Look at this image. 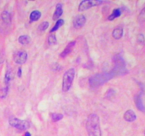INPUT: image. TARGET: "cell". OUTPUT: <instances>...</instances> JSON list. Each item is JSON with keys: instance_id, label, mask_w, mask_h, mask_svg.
Instances as JSON below:
<instances>
[{"instance_id": "7c38bea8", "label": "cell", "mask_w": 145, "mask_h": 136, "mask_svg": "<svg viewBox=\"0 0 145 136\" xmlns=\"http://www.w3.org/2000/svg\"><path fill=\"white\" fill-rule=\"evenodd\" d=\"M123 35V29L122 27H118L113 30L112 33V37L116 40H119L122 37Z\"/></svg>"}, {"instance_id": "9c48e42d", "label": "cell", "mask_w": 145, "mask_h": 136, "mask_svg": "<svg viewBox=\"0 0 145 136\" xmlns=\"http://www.w3.org/2000/svg\"><path fill=\"white\" fill-rule=\"evenodd\" d=\"M134 103L136 106L138 108V110H140L142 112H145V106L144 105V103L142 102V100L141 95L138 94L134 96Z\"/></svg>"}, {"instance_id": "4fadbf2b", "label": "cell", "mask_w": 145, "mask_h": 136, "mask_svg": "<svg viewBox=\"0 0 145 136\" xmlns=\"http://www.w3.org/2000/svg\"><path fill=\"white\" fill-rule=\"evenodd\" d=\"M1 18H2V20L5 24H11V21H12L11 15L7 11H4L2 13Z\"/></svg>"}, {"instance_id": "7a4b0ae2", "label": "cell", "mask_w": 145, "mask_h": 136, "mask_svg": "<svg viewBox=\"0 0 145 136\" xmlns=\"http://www.w3.org/2000/svg\"><path fill=\"white\" fill-rule=\"evenodd\" d=\"M115 76L112 72L103 73V74H96L90 77L88 82L92 87H98L102 86L104 84L107 82L110 79L113 78Z\"/></svg>"}, {"instance_id": "5b68a950", "label": "cell", "mask_w": 145, "mask_h": 136, "mask_svg": "<svg viewBox=\"0 0 145 136\" xmlns=\"http://www.w3.org/2000/svg\"><path fill=\"white\" fill-rule=\"evenodd\" d=\"M105 2L102 0H84L81 2L79 6V12H84L88 9H91L94 7L100 5Z\"/></svg>"}, {"instance_id": "ba28073f", "label": "cell", "mask_w": 145, "mask_h": 136, "mask_svg": "<svg viewBox=\"0 0 145 136\" xmlns=\"http://www.w3.org/2000/svg\"><path fill=\"white\" fill-rule=\"evenodd\" d=\"M75 44H76V41H71L70 43H69V44L66 45V47L64 49V50L62 52V53L60 55V58H65L69 54H70L72 51V50L74 48V47L75 46Z\"/></svg>"}, {"instance_id": "52a82bcc", "label": "cell", "mask_w": 145, "mask_h": 136, "mask_svg": "<svg viewBox=\"0 0 145 136\" xmlns=\"http://www.w3.org/2000/svg\"><path fill=\"white\" fill-rule=\"evenodd\" d=\"M86 21V20L85 16H84L82 14H80V15H78L75 17V19L73 21V26L75 29H80L85 24Z\"/></svg>"}, {"instance_id": "ac0fdd59", "label": "cell", "mask_w": 145, "mask_h": 136, "mask_svg": "<svg viewBox=\"0 0 145 136\" xmlns=\"http://www.w3.org/2000/svg\"><path fill=\"white\" fill-rule=\"evenodd\" d=\"M12 79V72L11 70H8L6 72L5 77H4V82H5V84H6V86H8V84L11 82Z\"/></svg>"}, {"instance_id": "9a60e30c", "label": "cell", "mask_w": 145, "mask_h": 136, "mask_svg": "<svg viewBox=\"0 0 145 136\" xmlns=\"http://www.w3.org/2000/svg\"><path fill=\"white\" fill-rule=\"evenodd\" d=\"M122 14V12L120 10V9H116L112 11V13L108 17V20L109 21H112L116 18L120 17Z\"/></svg>"}, {"instance_id": "277c9868", "label": "cell", "mask_w": 145, "mask_h": 136, "mask_svg": "<svg viewBox=\"0 0 145 136\" xmlns=\"http://www.w3.org/2000/svg\"><path fill=\"white\" fill-rule=\"evenodd\" d=\"M9 124L14 128L21 130H26L30 128V123L27 120H23L16 118H11L8 121Z\"/></svg>"}, {"instance_id": "7402d4cb", "label": "cell", "mask_w": 145, "mask_h": 136, "mask_svg": "<svg viewBox=\"0 0 145 136\" xmlns=\"http://www.w3.org/2000/svg\"><path fill=\"white\" fill-rule=\"evenodd\" d=\"M48 26H49V23L48 21H43L38 26V30H40L41 31H46V29L48 28Z\"/></svg>"}, {"instance_id": "4316f807", "label": "cell", "mask_w": 145, "mask_h": 136, "mask_svg": "<svg viewBox=\"0 0 145 136\" xmlns=\"http://www.w3.org/2000/svg\"><path fill=\"white\" fill-rule=\"evenodd\" d=\"M25 136H31V135H30V133L29 132H26L25 133Z\"/></svg>"}, {"instance_id": "e0dca14e", "label": "cell", "mask_w": 145, "mask_h": 136, "mask_svg": "<svg viewBox=\"0 0 145 136\" xmlns=\"http://www.w3.org/2000/svg\"><path fill=\"white\" fill-rule=\"evenodd\" d=\"M64 21L63 19H58L57 22L55 23V25L50 30V33H53L54 31H56L57 30H58L62 26V25L64 24Z\"/></svg>"}, {"instance_id": "44dd1931", "label": "cell", "mask_w": 145, "mask_h": 136, "mask_svg": "<svg viewBox=\"0 0 145 136\" xmlns=\"http://www.w3.org/2000/svg\"><path fill=\"white\" fill-rule=\"evenodd\" d=\"M48 43L49 45H54L57 42V39H56V36L54 34H50L48 37Z\"/></svg>"}, {"instance_id": "8fae6325", "label": "cell", "mask_w": 145, "mask_h": 136, "mask_svg": "<svg viewBox=\"0 0 145 136\" xmlns=\"http://www.w3.org/2000/svg\"><path fill=\"white\" fill-rule=\"evenodd\" d=\"M63 14V9H62V4L61 3H58L56 5V9L54 11V14H53V20H58L60 19V17H61Z\"/></svg>"}, {"instance_id": "6da1fadb", "label": "cell", "mask_w": 145, "mask_h": 136, "mask_svg": "<svg viewBox=\"0 0 145 136\" xmlns=\"http://www.w3.org/2000/svg\"><path fill=\"white\" fill-rule=\"evenodd\" d=\"M86 128L88 136H101L100 119L96 113H91L88 117Z\"/></svg>"}, {"instance_id": "2e32d148", "label": "cell", "mask_w": 145, "mask_h": 136, "mask_svg": "<svg viewBox=\"0 0 145 136\" xmlns=\"http://www.w3.org/2000/svg\"><path fill=\"white\" fill-rule=\"evenodd\" d=\"M30 37L28 36V35H23L21 36L18 38V42L22 44V45H26L28 44L30 42Z\"/></svg>"}, {"instance_id": "30bf717a", "label": "cell", "mask_w": 145, "mask_h": 136, "mask_svg": "<svg viewBox=\"0 0 145 136\" xmlns=\"http://www.w3.org/2000/svg\"><path fill=\"white\" fill-rule=\"evenodd\" d=\"M137 118V115L132 110H128L124 113V119L128 122H133Z\"/></svg>"}, {"instance_id": "8992f818", "label": "cell", "mask_w": 145, "mask_h": 136, "mask_svg": "<svg viewBox=\"0 0 145 136\" xmlns=\"http://www.w3.org/2000/svg\"><path fill=\"white\" fill-rule=\"evenodd\" d=\"M27 58L28 55L25 50H18L14 55V61L16 64L23 65L26 62Z\"/></svg>"}, {"instance_id": "d4e9b609", "label": "cell", "mask_w": 145, "mask_h": 136, "mask_svg": "<svg viewBox=\"0 0 145 136\" xmlns=\"http://www.w3.org/2000/svg\"><path fill=\"white\" fill-rule=\"evenodd\" d=\"M137 41L139 42L140 43H141V44H143L144 43V36L143 34L140 33L137 36Z\"/></svg>"}, {"instance_id": "cb8c5ba5", "label": "cell", "mask_w": 145, "mask_h": 136, "mask_svg": "<svg viewBox=\"0 0 145 136\" xmlns=\"http://www.w3.org/2000/svg\"><path fill=\"white\" fill-rule=\"evenodd\" d=\"M115 94H116L115 90H113L112 89H109V90L106 92V98H107V99H110V98H112V96H115Z\"/></svg>"}, {"instance_id": "5bb4252c", "label": "cell", "mask_w": 145, "mask_h": 136, "mask_svg": "<svg viewBox=\"0 0 145 136\" xmlns=\"http://www.w3.org/2000/svg\"><path fill=\"white\" fill-rule=\"evenodd\" d=\"M41 17V13L40 11L38 10H35L30 14V21H37L40 19V18Z\"/></svg>"}, {"instance_id": "d6986e66", "label": "cell", "mask_w": 145, "mask_h": 136, "mask_svg": "<svg viewBox=\"0 0 145 136\" xmlns=\"http://www.w3.org/2000/svg\"><path fill=\"white\" fill-rule=\"evenodd\" d=\"M64 117V115L62 113H52L51 114V118L53 122H57L60 120H62Z\"/></svg>"}, {"instance_id": "83f0119b", "label": "cell", "mask_w": 145, "mask_h": 136, "mask_svg": "<svg viewBox=\"0 0 145 136\" xmlns=\"http://www.w3.org/2000/svg\"><path fill=\"white\" fill-rule=\"evenodd\" d=\"M144 135H145V131H144Z\"/></svg>"}, {"instance_id": "3957f363", "label": "cell", "mask_w": 145, "mask_h": 136, "mask_svg": "<svg viewBox=\"0 0 145 136\" xmlns=\"http://www.w3.org/2000/svg\"><path fill=\"white\" fill-rule=\"evenodd\" d=\"M74 76V68H70L64 72V74L63 75V79H62V91L64 92H66L70 90V89L72 85Z\"/></svg>"}, {"instance_id": "ffe728a7", "label": "cell", "mask_w": 145, "mask_h": 136, "mask_svg": "<svg viewBox=\"0 0 145 136\" xmlns=\"http://www.w3.org/2000/svg\"><path fill=\"white\" fill-rule=\"evenodd\" d=\"M8 86L0 89V98H5L8 94Z\"/></svg>"}, {"instance_id": "484cf974", "label": "cell", "mask_w": 145, "mask_h": 136, "mask_svg": "<svg viewBox=\"0 0 145 136\" xmlns=\"http://www.w3.org/2000/svg\"><path fill=\"white\" fill-rule=\"evenodd\" d=\"M21 74H22V70H21V68H18V72H17V75H18V77H21Z\"/></svg>"}, {"instance_id": "603a6c76", "label": "cell", "mask_w": 145, "mask_h": 136, "mask_svg": "<svg viewBox=\"0 0 145 136\" xmlns=\"http://www.w3.org/2000/svg\"><path fill=\"white\" fill-rule=\"evenodd\" d=\"M138 20L140 21H145V7L141 11V12L140 13L139 17H138Z\"/></svg>"}]
</instances>
